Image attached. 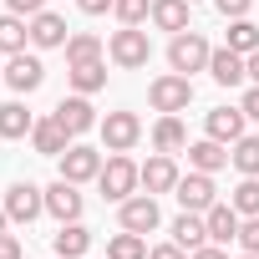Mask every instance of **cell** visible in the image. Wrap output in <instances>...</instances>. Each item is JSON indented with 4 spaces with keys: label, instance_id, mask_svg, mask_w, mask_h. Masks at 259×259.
<instances>
[{
    "label": "cell",
    "instance_id": "cell-35",
    "mask_svg": "<svg viewBox=\"0 0 259 259\" xmlns=\"http://www.w3.org/2000/svg\"><path fill=\"white\" fill-rule=\"evenodd\" d=\"M6 6H11L16 16H26V21H31V16H41V11H46V0H6Z\"/></svg>",
    "mask_w": 259,
    "mask_h": 259
},
{
    "label": "cell",
    "instance_id": "cell-19",
    "mask_svg": "<svg viewBox=\"0 0 259 259\" xmlns=\"http://www.w3.org/2000/svg\"><path fill=\"white\" fill-rule=\"evenodd\" d=\"M188 163H193L198 173H219V168H229V143H219V138L188 143Z\"/></svg>",
    "mask_w": 259,
    "mask_h": 259
},
{
    "label": "cell",
    "instance_id": "cell-5",
    "mask_svg": "<svg viewBox=\"0 0 259 259\" xmlns=\"http://www.w3.org/2000/svg\"><path fill=\"white\" fill-rule=\"evenodd\" d=\"M117 224H122V229H133V234H153V229L163 224L158 198H153V193H133V198H122V203H117Z\"/></svg>",
    "mask_w": 259,
    "mask_h": 259
},
{
    "label": "cell",
    "instance_id": "cell-34",
    "mask_svg": "<svg viewBox=\"0 0 259 259\" xmlns=\"http://www.w3.org/2000/svg\"><path fill=\"white\" fill-rule=\"evenodd\" d=\"M213 6H219V16H224V21H239V16H249L254 0H213Z\"/></svg>",
    "mask_w": 259,
    "mask_h": 259
},
{
    "label": "cell",
    "instance_id": "cell-17",
    "mask_svg": "<svg viewBox=\"0 0 259 259\" xmlns=\"http://www.w3.org/2000/svg\"><path fill=\"white\" fill-rule=\"evenodd\" d=\"M244 122H249L244 107H213L203 127H208V138H219V143H239L244 138Z\"/></svg>",
    "mask_w": 259,
    "mask_h": 259
},
{
    "label": "cell",
    "instance_id": "cell-15",
    "mask_svg": "<svg viewBox=\"0 0 259 259\" xmlns=\"http://www.w3.org/2000/svg\"><path fill=\"white\" fill-rule=\"evenodd\" d=\"M208 76H213L219 87H239V81L249 76V56H239V51L219 46V51L208 56Z\"/></svg>",
    "mask_w": 259,
    "mask_h": 259
},
{
    "label": "cell",
    "instance_id": "cell-23",
    "mask_svg": "<svg viewBox=\"0 0 259 259\" xmlns=\"http://www.w3.org/2000/svg\"><path fill=\"white\" fill-rule=\"evenodd\" d=\"M26 41H31V21L26 16H0V56H16V51H26Z\"/></svg>",
    "mask_w": 259,
    "mask_h": 259
},
{
    "label": "cell",
    "instance_id": "cell-3",
    "mask_svg": "<svg viewBox=\"0 0 259 259\" xmlns=\"http://www.w3.org/2000/svg\"><path fill=\"white\" fill-rule=\"evenodd\" d=\"M107 56H112L122 71H143V66H148V56H153V46H148V31H138V26H122V31H112V41H107Z\"/></svg>",
    "mask_w": 259,
    "mask_h": 259
},
{
    "label": "cell",
    "instance_id": "cell-10",
    "mask_svg": "<svg viewBox=\"0 0 259 259\" xmlns=\"http://www.w3.org/2000/svg\"><path fill=\"white\" fill-rule=\"evenodd\" d=\"M56 122L66 127L71 138H81V133H92V127H97V107H92V97H81V92H71V97H61V102H56Z\"/></svg>",
    "mask_w": 259,
    "mask_h": 259
},
{
    "label": "cell",
    "instance_id": "cell-21",
    "mask_svg": "<svg viewBox=\"0 0 259 259\" xmlns=\"http://www.w3.org/2000/svg\"><path fill=\"white\" fill-rule=\"evenodd\" d=\"M153 148H158V153H183V148H188V127L178 122V112H163V117H158Z\"/></svg>",
    "mask_w": 259,
    "mask_h": 259
},
{
    "label": "cell",
    "instance_id": "cell-39",
    "mask_svg": "<svg viewBox=\"0 0 259 259\" xmlns=\"http://www.w3.org/2000/svg\"><path fill=\"white\" fill-rule=\"evenodd\" d=\"M0 259H21V239L16 234H0Z\"/></svg>",
    "mask_w": 259,
    "mask_h": 259
},
{
    "label": "cell",
    "instance_id": "cell-33",
    "mask_svg": "<svg viewBox=\"0 0 259 259\" xmlns=\"http://www.w3.org/2000/svg\"><path fill=\"white\" fill-rule=\"evenodd\" d=\"M239 249H244V254H259V213L239 224Z\"/></svg>",
    "mask_w": 259,
    "mask_h": 259
},
{
    "label": "cell",
    "instance_id": "cell-27",
    "mask_svg": "<svg viewBox=\"0 0 259 259\" xmlns=\"http://www.w3.org/2000/svg\"><path fill=\"white\" fill-rule=\"evenodd\" d=\"M61 51H66V66H76V61H102V36H92V31H71Z\"/></svg>",
    "mask_w": 259,
    "mask_h": 259
},
{
    "label": "cell",
    "instance_id": "cell-14",
    "mask_svg": "<svg viewBox=\"0 0 259 259\" xmlns=\"http://www.w3.org/2000/svg\"><path fill=\"white\" fill-rule=\"evenodd\" d=\"M66 21L56 16V11H41V16H31V46L36 51H56V46H66Z\"/></svg>",
    "mask_w": 259,
    "mask_h": 259
},
{
    "label": "cell",
    "instance_id": "cell-26",
    "mask_svg": "<svg viewBox=\"0 0 259 259\" xmlns=\"http://www.w3.org/2000/svg\"><path fill=\"white\" fill-rule=\"evenodd\" d=\"M31 127H36V117H31V112H26L21 102H6V107H0V138H6V143L26 138Z\"/></svg>",
    "mask_w": 259,
    "mask_h": 259
},
{
    "label": "cell",
    "instance_id": "cell-20",
    "mask_svg": "<svg viewBox=\"0 0 259 259\" xmlns=\"http://www.w3.org/2000/svg\"><path fill=\"white\" fill-rule=\"evenodd\" d=\"M203 219H208V239H213V244H229V239H239V224H244V213H239L234 203H213Z\"/></svg>",
    "mask_w": 259,
    "mask_h": 259
},
{
    "label": "cell",
    "instance_id": "cell-4",
    "mask_svg": "<svg viewBox=\"0 0 259 259\" xmlns=\"http://www.w3.org/2000/svg\"><path fill=\"white\" fill-rule=\"evenodd\" d=\"M148 102H153V112H188V102H193V76H183V71L158 76V81L148 87Z\"/></svg>",
    "mask_w": 259,
    "mask_h": 259
},
{
    "label": "cell",
    "instance_id": "cell-16",
    "mask_svg": "<svg viewBox=\"0 0 259 259\" xmlns=\"http://www.w3.org/2000/svg\"><path fill=\"white\" fill-rule=\"evenodd\" d=\"M46 213H51V219H61V224L81 219V193H76V183L56 178V183L46 188Z\"/></svg>",
    "mask_w": 259,
    "mask_h": 259
},
{
    "label": "cell",
    "instance_id": "cell-12",
    "mask_svg": "<svg viewBox=\"0 0 259 259\" xmlns=\"http://www.w3.org/2000/svg\"><path fill=\"white\" fill-rule=\"evenodd\" d=\"M178 178H183V173H178L173 153H158V158H148V163H143V188H148L153 198H158V193H173V188H178Z\"/></svg>",
    "mask_w": 259,
    "mask_h": 259
},
{
    "label": "cell",
    "instance_id": "cell-38",
    "mask_svg": "<svg viewBox=\"0 0 259 259\" xmlns=\"http://www.w3.org/2000/svg\"><path fill=\"white\" fill-rule=\"evenodd\" d=\"M76 6H81V16H107L117 0H76Z\"/></svg>",
    "mask_w": 259,
    "mask_h": 259
},
{
    "label": "cell",
    "instance_id": "cell-6",
    "mask_svg": "<svg viewBox=\"0 0 259 259\" xmlns=\"http://www.w3.org/2000/svg\"><path fill=\"white\" fill-rule=\"evenodd\" d=\"M97 127H102V143H107V153H127V148H138V138H143V122H138V112H107Z\"/></svg>",
    "mask_w": 259,
    "mask_h": 259
},
{
    "label": "cell",
    "instance_id": "cell-28",
    "mask_svg": "<svg viewBox=\"0 0 259 259\" xmlns=\"http://www.w3.org/2000/svg\"><path fill=\"white\" fill-rule=\"evenodd\" d=\"M229 51H239V56H254L259 51V26L249 21V16H239V21H229V41H224Z\"/></svg>",
    "mask_w": 259,
    "mask_h": 259
},
{
    "label": "cell",
    "instance_id": "cell-25",
    "mask_svg": "<svg viewBox=\"0 0 259 259\" xmlns=\"http://www.w3.org/2000/svg\"><path fill=\"white\" fill-rule=\"evenodd\" d=\"M153 26L158 31H188V0H153Z\"/></svg>",
    "mask_w": 259,
    "mask_h": 259
},
{
    "label": "cell",
    "instance_id": "cell-2",
    "mask_svg": "<svg viewBox=\"0 0 259 259\" xmlns=\"http://www.w3.org/2000/svg\"><path fill=\"white\" fill-rule=\"evenodd\" d=\"M208 56H213V46L188 26V31H178L173 41H168V66L173 71H183V76H193V71H208Z\"/></svg>",
    "mask_w": 259,
    "mask_h": 259
},
{
    "label": "cell",
    "instance_id": "cell-7",
    "mask_svg": "<svg viewBox=\"0 0 259 259\" xmlns=\"http://www.w3.org/2000/svg\"><path fill=\"white\" fill-rule=\"evenodd\" d=\"M173 198L188 208V213H208L213 203H219V188H213V173H188V178H178V188H173Z\"/></svg>",
    "mask_w": 259,
    "mask_h": 259
},
{
    "label": "cell",
    "instance_id": "cell-43",
    "mask_svg": "<svg viewBox=\"0 0 259 259\" xmlns=\"http://www.w3.org/2000/svg\"><path fill=\"white\" fill-rule=\"evenodd\" d=\"M239 259H259V254H239Z\"/></svg>",
    "mask_w": 259,
    "mask_h": 259
},
{
    "label": "cell",
    "instance_id": "cell-40",
    "mask_svg": "<svg viewBox=\"0 0 259 259\" xmlns=\"http://www.w3.org/2000/svg\"><path fill=\"white\" fill-rule=\"evenodd\" d=\"M188 259H229V254H224V249H219V244H203V249H193V254H188Z\"/></svg>",
    "mask_w": 259,
    "mask_h": 259
},
{
    "label": "cell",
    "instance_id": "cell-22",
    "mask_svg": "<svg viewBox=\"0 0 259 259\" xmlns=\"http://www.w3.org/2000/svg\"><path fill=\"white\" fill-rule=\"evenodd\" d=\"M51 244H56L61 259H81V254L92 249V229H81V219H71V224H61V234H56Z\"/></svg>",
    "mask_w": 259,
    "mask_h": 259
},
{
    "label": "cell",
    "instance_id": "cell-30",
    "mask_svg": "<svg viewBox=\"0 0 259 259\" xmlns=\"http://www.w3.org/2000/svg\"><path fill=\"white\" fill-rule=\"evenodd\" d=\"M229 163H234L244 178H259V138H239L234 153H229Z\"/></svg>",
    "mask_w": 259,
    "mask_h": 259
},
{
    "label": "cell",
    "instance_id": "cell-1",
    "mask_svg": "<svg viewBox=\"0 0 259 259\" xmlns=\"http://www.w3.org/2000/svg\"><path fill=\"white\" fill-rule=\"evenodd\" d=\"M97 188H102L107 203H122V198H133V193L143 188V168L127 158V153H112V158L102 163V173H97Z\"/></svg>",
    "mask_w": 259,
    "mask_h": 259
},
{
    "label": "cell",
    "instance_id": "cell-41",
    "mask_svg": "<svg viewBox=\"0 0 259 259\" xmlns=\"http://www.w3.org/2000/svg\"><path fill=\"white\" fill-rule=\"evenodd\" d=\"M249 81H254V87H259V51H254V56H249Z\"/></svg>",
    "mask_w": 259,
    "mask_h": 259
},
{
    "label": "cell",
    "instance_id": "cell-46",
    "mask_svg": "<svg viewBox=\"0 0 259 259\" xmlns=\"http://www.w3.org/2000/svg\"><path fill=\"white\" fill-rule=\"evenodd\" d=\"M56 259H61V254H56Z\"/></svg>",
    "mask_w": 259,
    "mask_h": 259
},
{
    "label": "cell",
    "instance_id": "cell-9",
    "mask_svg": "<svg viewBox=\"0 0 259 259\" xmlns=\"http://www.w3.org/2000/svg\"><path fill=\"white\" fill-rule=\"evenodd\" d=\"M0 76H6V87H11V92L31 97V92L46 81V66H41V56H26V51H16V56L6 61V71H0Z\"/></svg>",
    "mask_w": 259,
    "mask_h": 259
},
{
    "label": "cell",
    "instance_id": "cell-8",
    "mask_svg": "<svg viewBox=\"0 0 259 259\" xmlns=\"http://www.w3.org/2000/svg\"><path fill=\"white\" fill-rule=\"evenodd\" d=\"M6 213H11V224H31V219H41L46 213V188H36V183H11L6 188Z\"/></svg>",
    "mask_w": 259,
    "mask_h": 259
},
{
    "label": "cell",
    "instance_id": "cell-29",
    "mask_svg": "<svg viewBox=\"0 0 259 259\" xmlns=\"http://www.w3.org/2000/svg\"><path fill=\"white\" fill-rule=\"evenodd\" d=\"M107 259H148V244H143V234H133V229L112 234V239H107Z\"/></svg>",
    "mask_w": 259,
    "mask_h": 259
},
{
    "label": "cell",
    "instance_id": "cell-36",
    "mask_svg": "<svg viewBox=\"0 0 259 259\" xmlns=\"http://www.w3.org/2000/svg\"><path fill=\"white\" fill-rule=\"evenodd\" d=\"M148 259H188V249L183 244H158V249H148Z\"/></svg>",
    "mask_w": 259,
    "mask_h": 259
},
{
    "label": "cell",
    "instance_id": "cell-11",
    "mask_svg": "<svg viewBox=\"0 0 259 259\" xmlns=\"http://www.w3.org/2000/svg\"><path fill=\"white\" fill-rule=\"evenodd\" d=\"M97 173H102V153H97V148L71 143V148L61 153V178H66V183H92Z\"/></svg>",
    "mask_w": 259,
    "mask_h": 259
},
{
    "label": "cell",
    "instance_id": "cell-37",
    "mask_svg": "<svg viewBox=\"0 0 259 259\" xmlns=\"http://www.w3.org/2000/svg\"><path fill=\"white\" fill-rule=\"evenodd\" d=\"M239 107H244V117H249V122H259V87H249Z\"/></svg>",
    "mask_w": 259,
    "mask_h": 259
},
{
    "label": "cell",
    "instance_id": "cell-24",
    "mask_svg": "<svg viewBox=\"0 0 259 259\" xmlns=\"http://www.w3.org/2000/svg\"><path fill=\"white\" fill-rule=\"evenodd\" d=\"M66 81H71V92L92 97V92H102V87H107V66H102V61H76V66L66 71Z\"/></svg>",
    "mask_w": 259,
    "mask_h": 259
},
{
    "label": "cell",
    "instance_id": "cell-45",
    "mask_svg": "<svg viewBox=\"0 0 259 259\" xmlns=\"http://www.w3.org/2000/svg\"><path fill=\"white\" fill-rule=\"evenodd\" d=\"M0 71H6V66H0Z\"/></svg>",
    "mask_w": 259,
    "mask_h": 259
},
{
    "label": "cell",
    "instance_id": "cell-42",
    "mask_svg": "<svg viewBox=\"0 0 259 259\" xmlns=\"http://www.w3.org/2000/svg\"><path fill=\"white\" fill-rule=\"evenodd\" d=\"M6 224H11V213H6V203H0V234H6Z\"/></svg>",
    "mask_w": 259,
    "mask_h": 259
},
{
    "label": "cell",
    "instance_id": "cell-18",
    "mask_svg": "<svg viewBox=\"0 0 259 259\" xmlns=\"http://www.w3.org/2000/svg\"><path fill=\"white\" fill-rule=\"evenodd\" d=\"M173 244H183L188 254H193V249H203V244H213V239H208V219L183 208V213L173 219Z\"/></svg>",
    "mask_w": 259,
    "mask_h": 259
},
{
    "label": "cell",
    "instance_id": "cell-44",
    "mask_svg": "<svg viewBox=\"0 0 259 259\" xmlns=\"http://www.w3.org/2000/svg\"><path fill=\"white\" fill-rule=\"evenodd\" d=\"M188 6H198V0H188Z\"/></svg>",
    "mask_w": 259,
    "mask_h": 259
},
{
    "label": "cell",
    "instance_id": "cell-32",
    "mask_svg": "<svg viewBox=\"0 0 259 259\" xmlns=\"http://www.w3.org/2000/svg\"><path fill=\"white\" fill-rule=\"evenodd\" d=\"M229 203H234L244 219H254V213H259V178H244V183L234 188V198H229Z\"/></svg>",
    "mask_w": 259,
    "mask_h": 259
},
{
    "label": "cell",
    "instance_id": "cell-13",
    "mask_svg": "<svg viewBox=\"0 0 259 259\" xmlns=\"http://www.w3.org/2000/svg\"><path fill=\"white\" fill-rule=\"evenodd\" d=\"M31 143H36V153H46V158H61V153L71 148V133L56 122V112H51V117H36V127H31Z\"/></svg>",
    "mask_w": 259,
    "mask_h": 259
},
{
    "label": "cell",
    "instance_id": "cell-31",
    "mask_svg": "<svg viewBox=\"0 0 259 259\" xmlns=\"http://www.w3.org/2000/svg\"><path fill=\"white\" fill-rule=\"evenodd\" d=\"M112 16H117L122 26H143V21L153 16V0H117V6H112Z\"/></svg>",
    "mask_w": 259,
    "mask_h": 259
}]
</instances>
